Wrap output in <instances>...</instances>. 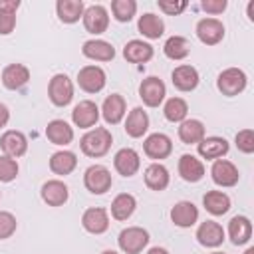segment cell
<instances>
[{
    "instance_id": "obj_1",
    "label": "cell",
    "mask_w": 254,
    "mask_h": 254,
    "mask_svg": "<svg viewBox=\"0 0 254 254\" xmlns=\"http://www.w3.org/2000/svg\"><path fill=\"white\" fill-rule=\"evenodd\" d=\"M111 133L105 129V127H95L91 131H87L83 137H81V151L87 155V157H101L109 151L111 147Z\"/></svg>"
},
{
    "instance_id": "obj_2",
    "label": "cell",
    "mask_w": 254,
    "mask_h": 254,
    "mask_svg": "<svg viewBox=\"0 0 254 254\" xmlns=\"http://www.w3.org/2000/svg\"><path fill=\"white\" fill-rule=\"evenodd\" d=\"M48 93H50V99H52L54 105H58V107L67 105V103L71 101V97H73L71 79H69L65 73H56V75L50 79Z\"/></svg>"
},
{
    "instance_id": "obj_3",
    "label": "cell",
    "mask_w": 254,
    "mask_h": 254,
    "mask_svg": "<svg viewBox=\"0 0 254 254\" xmlns=\"http://www.w3.org/2000/svg\"><path fill=\"white\" fill-rule=\"evenodd\" d=\"M85 189L93 194H103L111 189V173L103 165H91L83 175Z\"/></svg>"
},
{
    "instance_id": "obj_4",
    "label": "cell",
    "mask_w": 254,
    "mask_h": 254,
    "mask_svg": "<svg viewBox=\"0 0 254 254\" xmlns=\"http://www.w3.org/2000/svg\"><path fill=\"white\" fill-rule=\"evenodd\" d=\"M117 242H119V248L123 252H127V254H139L147 246L149 234H147V230H143L139 226H131V228L121 230Z\"/></svg>"
},
{
    "instance_id": "obj_5",
    "label": "cell",
    "mask_w": 254,
    "mask_h": 254,
    "mask_svg": "<svg viewBox=\"0 0 254 254\" xmlns=\"http://www.w3.org/2000/svg\"><path fill=\"white\" fill-rule=\"evenodd\" d=\"M216 85H218V89H220L224 95H228V97L238 95V93L246 87V73H244L242 69H238V67H228V69H224V71L218 75Z\"/></svg>"
},
{
    "instance_id": "obj_6",
    "label": "cell",
    "mask_w": 254,
    "mask_h": 254,
    "mask_svg": "<svg viewBox=\"0 0 254 254\" xmlns=\"http://www.w3.org/2000/svg\"><path fill=\"white\" fill-rule=\"evenodd\" d=\"M77 83L87 93H97L105 85V71L99 65H85L77 73Z\"/></svg>"
},
{
    "instance_id": "obj_7",
    "label": "cell",
    "mask_w": 254,
    "mask_h": 254,
    "mask_svg": "<svg viewBox=\"0 0 254 254\" xmlns=\"http://www.w3.org/2000/svg\"><path fill=\"white\" fill-rule=\"evenodd\" d=\"M83 26L87 32L91 34H103L109 26V16H107V10L101 6V4H93L89 6L87 10H83Z\"/></svg>"
},
{
    "instance_id": "obj_8",
    "label": "cell",
    "mask_w": 254,
    "mask_h": 254,
    "mask_svg": "<svg viewBox=\"0 0 254 254\" xmlns=\"http://www.w3.org/2000/svg\"><path fill=\"white\" fill-rule=\"evenodd\" d=\"M196 36L202 44L214 46L224 38V26L216 18H204L196 24Z\"/></svg>"
},
{
    "instance_id": "obj_9",
    "label": "cell",
    "mask_w": 254,
    "mask_h": 254,
    "mask_svg": "<svg viewBox=\"0 0 254 254\" xmlns=\"http://www.w3.org/2000/svg\"><path fill=\"white\" fill-rule=\"evenodd\" d=\"M165 93H167L165 83L159 77H147L139 85V95H141L143 103L149 105V107H157L165 99Z\"/></svg>"
},
{
    "instance_id": "obj_10",
    "label": "cell",
    "mask_w": 254,
    "mask_h": 254,
    "mask_svg": "<svg viewBox=\"0 0 254 254\" xmlns=\"http://www.w3.org/2000/svg\"><path fill=\"white\" fill-rule=\"evenodd\" d=\"M113 165H115V171L123 177H133L137 171H139V165H141V159L137 155L135 149H119L115 153V159H113Z\"/></svg>"
},
{
    "instance_id": "obj_11",
    "label": "cell",
    "mask_w": 254,
    "mask_h": 254,
    "mask_svg": "<svg viewBox=\"0 0 254 254\" xmlns=\"http://www.w3.org/2000/svg\"><path fill=\"white\" fill-rule=\"evenodd\" d=\"M71 119H73V123H75L77 127H81V129L93 127V125L97 123V119H99V109H97V105H95L93 101H89V99L79 101V103L73 107V111H71Z\"/></svg>"
},
{
    "instance_id": "obj_12",
    "label": "cell",
    "mask_w": 254,
    "mask_h": 254,
    "mask_svg": "<svg viewBox=\"0 0 254 254\" xmlns=\"http://www.w3.org/2000/svg\"><path fill=\"white\" fill-rule=\"evenodd\" d=\"M210 175L212 181L220 187H234L238 183V169L226 159H216L210 169Z\"/></svg>"
},
{
    "instance_id": "obj_13",
    "label": "cell",
    "mask_w": 254,
    "mask_h": 254,
    "mask_svg": "<svg viewBox=\"0 0 254 254\" xmlns=\"http://www.w3.org/2000/svg\"><path fill=\"white\" fill-rule=\"evenodd\" d=\"M143 149H145V155L151 157V159H165V157L171 153L173 143H171V139H169L167 135H163V133H153V135H149V137L145 139Z\"/></svg>"
},
{
    "instance_id": "obj_14",
    "label": "cell",
    "mask_w": 254,
    "mask_h": 254,
    "mask_svg": "<svg viewBox=\"0 0 254 254\" xmlns=\"http://www.w3.org/2000/svg\"><path fill=\"white\" fill-rule=\"evenodd\" d=\"M0 147H2V151H4L8 157L16 159V157H22V155L26 153L28 141H26L24 133H20V131H6V133L0 137Z\"/></svg>"
},
{
    "instance_id": "obj_15",
    "label": "cell",
    "mask_w": 254,
    "mask_h": 254,
    "mask_svg": "<svg viewBox=\"0 0 254 254\" xmlns=\"http://www.w3.org/2000/svg\"><path fill=\"white\" fill-rule=\"evenodd\" d=\"M81 224L87 232L91 234H101L107 230L109 226V216L105 212V208H87L81 216Z\"/></svg>"
},
{
    "instance_id": "obj_16",
    "label": "cell",
    "mask_w": 254,
    "mask_h": 254,
    "mask_svg": "<svg viewBox=\"0 0 254 254\" xmlns=\"http://www.w3.org/2000/svg\"><path fill=\"white\" fill-rule=\"evenodd\" d=\"M28 79H30V71L22 64H10L2 71V83L8 89H20L28 83Z\"/></svg>"
},
{
    "instance_id": "obj_17",
    "label": "cell",
    "mask_w": 254,
    "mask_h": 254,
    "mask_svg": "<svg viewBox=\"0 0 254 254\" xmlns=\"http://www.w3.org/2000/svg\"><path fill=\"white\" fill-rule=\"evenodd\" d=\"M171 218H173V222H175L177 226H181V228H189V226H192V224L196 222V218H198V210H196V206H194L192 202H189V200H181V202H177V204L173 206V210H171Z\"/></svg>"
},
{
    "instance_id": "obj_18",
    "label": "cell",
    "mask_w": 254,
    "mask_h": 254,
    "mask_svg": "<svg viewBox=\"0 0 254 254\" xmlns=\"http://www.w3.org/2000/svg\"><path fill=\"white\" fill-rule=\"evenodd\" d=\"M196 238H198V242H200L202 246L214 248V246L222 244V240H224V230H222V226H220L218 222L206 220V222H202V224L198 226Z\"/></svg>"
},
{
    "instance_id": "obj_19",
    "label": "cell",
    "mask_w": 254,
    "mask_h": 254,
    "mask_svg": "<svg viewBox=\"0 0 254 254\" xmlns=\"http://www.w3.org/2000/svg\"><path fill=\"white\" fill-rule=\"evenodd\" d=\"M101 113H103V119L109 125L119 123L123 119V115H125V99L119 93H111L109 97H105L103 107H101Z\"/></svg>"
},
{
    "instance_id": "obj_20",
    "label": "cell",
    "mask_w": 254,
    "mask_h": 254,
    "mask_svg": "<svg viewBox=\"0 0 254 254\" xmlns=\"http://www.w3.org/2000/svg\"><path fill=\"white\" fill-rule=\"evenodd\" d=\"M81 50H83V56L85 58L97 60V62H109L115 56L113 46L109 42H103V40H87Z\"/></svg>"
},
{
    "instance_id": "obj_21",
    "label": "cell",
    "mask_w": 254,
    "mask_h": 254,
    "mask_svg": "<svg viewBox=\"0 0 254 254\" xmlns=\"http://www.w3.org/2000/svg\"><path fill=\"white\" fill-rule=\"evenodd\" d=\"M123 56L127 62H133V64H145L153 58V46H149L147 42L143 40H131L125 44V50H123Z\"/></svg>"
},
{
    "instance_id": "obj_22",
    "label": "cell",
    "mask_w": 254,
    "mask_h": 254,
    "mask_svg": "<svg viewBox=\"0 0 254 254\" xmlns=\"http://www.w3.org/2000/svg\"><path fill=\"white\" fill-rule=\"evenodd\" d=\"M46 137L54 145H67L73 139V129L64 121V119H54L46 127Z\"/></svg>"
},
{
    "instance_id": "obj_23",
    "label": "cell",
    "mask_w": 254,
    "mask_h": 254,
    "mask_svg": "<svg viewBox=\"0 0 254 254\" xmlns=\"http://www.w3.org/2000/svg\"><path fill=\"white\" fill-rule=\"evenodd\" d=\"M198 145V155L204 159H220L222 155L228 153V143L222 137H204Z\"/></svg>"
},
{
    "instance_id": "obj_24",
    "label": "cell",
    "mask_w": 254,
    "mask_h": 254,
    "mask_svg": "<svg viewBox=\"0 0 254 254\" xmlns=\"http://www.w3.org/2000/svg\"><path fill=\"white\" fill-rule=\"evenodd\" d=\"M179 175L189 183H196V181L202 179L204 167L194 155H183L179 159Z\"/></svg>"
},
{
    "instance_id": "obj_25",
    "label": "cell",
    "mask_w": 254,
    "mask_h": 254,
    "mask_svg": "<svg viewBox=\"0 0 254 254\" xmlns=\"http://www.w3.org/2000/svg\"><path fill=\"white\" fill-rule=\"evenodd\" d=\"M173 83L181 91H190L198 85V71L192 65H179L173 71Z\"/></svg>"
},
{
    "instance_id": "obj_26",
    "label": "cell",
    "mask_w": 254,
    "mask_h": 254,
    "mask_svg": "<svg viewBox=\"0 0 254 254\" xmlns=\"http://www.w3.org/2000/svg\"><path fill=\"white\" fill-rule=\"evenodd\" d=\"M67 187L62 181H48L42 187V198L50 206H62L67 200Z\"/></svg>"
},
{
    "instance_id": "obj_27",
    "label": "cell",
    "mask_w": 254,
    "mask_h": 254,
    "mask_svg": "<svg viewBox=\"0 0 254 254\" xmlns=\"http://www.w3.org/2000/svg\"><path fill=\"white\" fill-rule=\"evenodd\" d=\"M228 236L234 244H246L252 236V222L246 216H234L228 222Z\"/></svg>"
},
{
    "instance_id": "obj_28",
    "label": "cell",
    "mask_w": 254,
    "mask_h": 254,
    "mask_svg": "<svg viewBox=\"0 0 254 254\" xmlns=\"http://www.w3.org/2000/svg\"><path fill=\"white\" fill-rule=\"evenodd\" d=\"M56 10L62 22L73 24L83 16V2L81 0H58Z\"/></svg>"
},
{
    "instance_id": "obj_29",
    "label": "cell",
    "mask_w": 254,
    "mask_h": 254,
    "mask_svg": "<svg viewBox=\"0 0 254 254\" xmlns=\"http://www.w3.org/2000/svg\"><path fill=\"white\" fill-rule=\"evenodd\" d=\"M149 129V117L141 107H135L125 121V131L129 137H143V133Z\"/></svg>"
},
{
    "instance_id": "obj_30",
    "label": "cell",
    "mask_w": 254,
    "mask_h": 254,
    "mask_svg": "<svg viewBox=\"0 0 254 254\" xmlns=\"http://www.w3.org/2000/svg\"><path fill=\"white\" fill-rule=\"evenodd\" d=\"M179 137L183 143L190 145V143H198L204 139V125L198 119H185L181 121L179 127Z\"/></svg>"
},
{
    "instance_id": "obj_31",
    "label": "cell",
    "mask_w": 254,
    "mask_h": 254,
    "mask_svg": "<svg viewBox=\"0 0 254 254\" xmlns=\"http://www.w3.org/2000/svg\"><path fill=\"white\" fill-rule=\"evenodd\" d=\"M145 185L153 190H163L169 185V171L161 163H153L145 169Z\"/></svg>"
},
{
    "instance_id": "obj_32",
    "label": "cell",
    "mask_w": 254,
    "mask_h": 254,
    "mask_svg": "<svg viewBox=\"0 0 254 254\" xmlns=\"http://www.w3.org/2000/svg\"><path fill=\"white\" fill-rule=\"evenodd\" d=\"M135 206H137L135 196L133 194H127V192H121L111 202V214H113L115 220H127L133 214Z\"/></svg>"
},
{
    "instance_id": "obj_33",
    "label": "cell",
    "mask_w": 254,
    "mask_h": 254,
    "mask_svg": "<svg viewBox=\"0 0 254 254\" xmlns=\"http://www.w3.org/2000/svg\"><path fill=\"white\" fill-rule=\"evenodd\" d=\"M77 165V159L71 151H58L50 159V169L56 175H69Z\"/></svg>"
},
{
    "instance_id": "obj_34",
    "label": "cell",
    "mask_w": 254,
    "mask_h": 254,
    "mask_svg": "<svg viewBox=\"0 0 254 254\" xmlns=\"http://www.w3.org/2000/svg\"><path fill=\"white\" fill-rule=\"evenodd\" d=\"M204 202V208L210 212V214H224L228 208H230V198L226 192L222 190H208L202 198Z\"/></svg>"
},
{
    "instance_id": "obj_35",
    "label": "cell",
    "mask_w": 254,
    "mask_h": 254,
    "mask_svg": "<svg viewBox=\"0 0 254 254\" xmlns=\"http://www.w3.org/2000/svg\"><path fill=\"white\" fill-rule=\"evenodd\" d=\"M139 32H141L145 38L155 40V38L163 36V32H165V24H163V20H161L159 16L147 12V14H143V16L139 18Z\"/></svg>"
},
{
    "instance_id": "obj_36",
    "label": "cell",
    "mask_w": 254,
    "mask_h": 254,
    "mask_svg": "<svg viewBox=\"0 0 254 254\" xmlns=\"http://www.w3.org/2000/svg\"><path fill=\"white\" fill-rule=\"evenodd\" d=\"M165 56L171 58V60H183L189 56V42L183 38V36H171L167 42H165Z\"/></svg>"
},
{
    "instance_id": "obj_37",
    "label": "cell",
    "mask_w": 254,
    "mask_h": 254,
    "mask_svg": "<svg viewBox=\"0 0 254 254\" xmlns=\"http://www.w3.org/2000/svg\"><path fill=\"white\" fill-rule=\"evenodd\" d=\"M187 111H189L187 101H185V99H181V97H171V99L165 103V109H163L165 117H167L169 121H173V123L185 121Z\"/></svg>"
},
{
    "instance_id": "obj_38",
    "label": "cell",
    "mask_w": 254,
    "mask_h": 254,
    "mask_svg": "<svg viewBox=\"0 0 254 254\" xmlns=\"http://www.w3.org/2000/svg\"><path fill=\"white\" fill-rule=\"evenodd\" d=\"M111 10H113L115 20H119V22H129V20L135 16L137 2H135V0H113Z\"/></svg>"
},
{
    "instance_id": "obj_39",
    "label": "cell",
    "mask_w": 254,
    "mask_h": 254,
    "mask_svg": "<svg viewBox=\"0 0 254 254\" xmlns=\"http://www.w3.org/2000/svg\"><path fill=\"white\" fill-rule=\"evenodd\" d=\"M16 175H18V163L12 157L2 155L0 157V181L10 183L12 179H16Z\"/></svg>"
},
{
    "instance_id": "obj_40",
    "label": "cell",
    "mask_w": 254,
    "mask_h": 254,
    "mask_svg": "<svg viewBox=\"0 0 254 254\" xmlns=\"http://www.w3.org/2000/svg\"><path fill=\"white\" fill-rule=\"evenodd\" d=\"M16 230V218L6 212V210H0V240L4 238H10Z\"/></svg>"
},
{
    "instance_id": "obj_41",
    "label": "cell",
    "mask_w": 254,
    "mask_h": 254,
    "mask_svg": "<svg viewBox=\"0 0 254 254\" xmlns=\"http://www.w3.org/2000/svg\"><path fill=\"white\" fill-rule=\"evenodd\" d=\"M236 147L242 153H252L254 151V131L252 129H242L236 135Z\"/></svg>"
},
{
    "instance_id": "obj_42",
    "label": "cell",
    "mask_w": 254,
    "mask_h": 254,
    "mask_svg": "<svg viewBox=\"0 0 254 254\" xmlns=\"http://www.w3.org/2000/svg\"><path fill=\"white\" fill-rule=\"evenodd\" d=\"M16 26V12H6V10H0V34L6 36L14 30Z\"/></svg>"
},
{
    "instance_id": "obj_43",
    "label": "cell",
    "mask_w": 254,
    "mask_h": 254,
    "mask_svg": "<svg viewBox=\"0 0 254 254\" xmlns=\"http://www.w3.org/2000/svg\"><path fill=\"white\" fill-rule=\"evenodd\" d=\"M159 8L163 10V12H167V14H179V12H183L185 8H187V2L185 0H181V2H165V0H161L159 2Z\"/></svg>"
},
{
    "instance_id": "obj_44",
    "label": "cell",
    "mask_w": 254,
    "mask_h": 254,
    "mask_svg": "<svg viewBox=\"0 0 254 254\" xmlns=\"http://www.w3.org/2000/svg\"><path fill=\"white\" fill-rule=\"evenodd\" d=\"M202 10L208 14H220L226 8V0H202Z\"/></svg>"
},
{
    "instance_id": "obj_45",
    "label": "cell",
    "mask_w": 254,
    "mask_h": 254,
    "mask_svg": "<svg viewBox=\"0 0 254 254\" xmlns=\"http://www.w3.org/2000/svg\"><path fill=\"white\" fill-rule=\"evenodd\" d=\"M18 6H20V2H18V0H10V2L0 0V10H6V12H16V10H18Z\"/></svg>"
},
{
    "instance_id": "obj_46",
    "label": "cell",
    "mask_w": 254,
    "mask_h": 254,
    "mask_svg": "<svg viewBox=\"0 0 254 254\" xmlns=\"http://www.w3.org/2000/svg\"><path fill=\"white\" fill-rule=\"evenodd\" d=\"M8 119H10V111L4 103H0V127H4L8 123Z\"/></svg>"
},
{
    "instance_id": "obj_47",
    "label": "cell",
    "mask_w": 254,
    "mask_h": 254,
    "mask_svg": "<svg viewBox=\"0 0 254 254\" xmlns=\"http://www.w3.org/2000/svg\"><path fill=\"white\" fill-rule=\"evenodd\" d=\"M147 254H169V252H167L165 248H159V246H155V248H151Z\"/></svg>"
},
{
    "instance_id": "obj_48",
    "label": "cell",
    "mask_w": 254,
    "mask_h": 254,
    "mask_svg": "<svg viewBox=\"0 0 254 254\" xmlns=\"http://www.w3.org/2000/svg\"><path fill=\"white\" fill-rule=\"evenodd\" d=\"M248 18H250V20H254V2H250V4H248Z\"/></svg>"
},
{
    "instance_id": "obj_49",
    "label": "cell",
    "mask_w": 254,
    "mask_h": 254,
    "mask_svg": "<svg viewBox=\"0 0 254 254\" xmlns=\"http://www.w3.org/2000/svg\"><path fill=\"white\" fill-rule=\"evenodd\" d=\"M101 254H117L115 250H105V252H101Z\"/></svg>"
},
{
    "instance_id": "obj_50",
    "label": "cell",
    "mask_w": 254,
    "mask_h": 254,
    "mask_svg": "<svg viewBox=\"0 0 254 254\" xmlns=\"http://www.w3.org/2000/svg\"><path fill=\"white\" fill-rule=\"evenodd\" d=\"M244 254H254V248H248V250H246Z\"/></svg>"
},
{
    "instance_id": "obj_51",
    "label": "cell",
    "mask_w": 254,
    "mask_h": 254,
    "mask_svg": "<svg viewBox=\"0 0 254 254\" xmlns=\"http://www.w3.org/2000/svg\"><path fill=\"white\" fill-rule=\"evenodd\" d=\"M212 254H222V252H212Z\"/></svg>"
}]
</instances>
